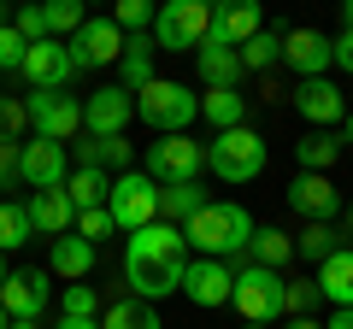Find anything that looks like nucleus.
Segmentation results:
<instances>
[{
  "label": "nucleus",
  "instance_id": "obj_1",
  "mask_svg": "<svg viewBox=\"0 0 353 329\" xmlns=\"http://www.w3.org/2000/svg\"><path fill=\"white\" fill-rule=\"evenodd\" d=\"M183 270H189V241L176 224H148L130 235V259H124V282L136 300H165V294L183 288Z\"/></svg>",
  "mask_w": 353,
  "mask_h": 329
},
{
  "label": "nucleus",
  "instance_id": "obj_2",
  "mask_svg": "<svg viewBox=\"0 0 353 329\" xmlns=\"http://www.w3.org/2000/svg\"><path fill=\"white\" fill-rule=\"evenodd\" d=\"M183 241L201 247V259H236V253H248V241H253V217L236 200H206V212L194 224H183Z\"/></svg>",
  "mask_w": 353,
  "mask_h": 329
},
{
  "label": "nucleus",
  "instance_id": "obj_3",
  "mask_svg": "<svg viewBox=\"0 0 353 329\" xmlns=\"http://www.w3.org/2000/svg\"><path fill=\"white\" fill-rule=\"evenodd\" d=\"M136 118L153 124L159 136H189V124L201 118V94H194L189 83H165V76H153L148 89L136 94Z\"/></svg>",
  "mask_w": 353,
  "mask_h": 329
},
{
  "label": "nucleus",
  "instance_id": "obj_4",
  "mask_svg": "<svg viewBox=\"0 0 353 329\" xmlns=\"http://www.w3.org/2000/svg\"><path fill=\"white\" fill-rule=\"evenodd\" d=\"M206 30H212V6H206V0H171V6L153 12V47L201 53L206 47Z\"/></svg>",
  "mask_w": 353,
  "mask_h": 329
},
{
  "label": "nucleus",
  "instance_id": "obj_5",
  "mask_svg": "<svg viewBox=\"0 0 353 329\" xmlns=\"http://www.w3.org/2000/svg\"><path fill=\"white\" fill-rule=\"evenodd\" d=\"M283 300H289V277L283 270H236V294H230V306H236L248 323H277L283 317Z\"/></svg>",
  "mask_w": 353,
  "mask_h": 329
},
{
  "label": "nucleus",
  "instance_id": "obj_6",
  "mask_svg": "<svg viewBox=\"0 0 353 329\" xmlns=\"http://www.w3.org/2000/svg\"><path fill=\"white\" fill-rule=\"evenodd\" d=\"M106 212H112L118 229H148L159 224V182L148 177V171H124V177H112V194H106Z\"/></svg>",
  "mask_w": 353,
  "mask_h": 329
},
{
  "label": "nucleus",
  "instance_id": "obj_7",
  "mask_svg": "<svg viewBox=\"0 0 353 329\" xmlns=\"http://www.w3.org/2000/svg\"><path fill=\"white\" fill-rule=\"evenodd\" d=\"M206 164H212L224 182H253L265 171V136H253L248 124L241 129H224V136L206 147Z\"/></svg>",
  "mask_w": 353,
  "mask_h": 329
},
{
  "label": "nucleus",
  "instance_id": "obj_8",
  "mask_svg": "<svg viewBox=\"0 0 353 329\" xmlns=\"http://www.w3.org/2000/svg\"><path fill=\"white\" fill-rule=\"evenodd\" d=\"M206 171V147L189 136H159L148 141V177L159 182V189H171V182H194Z\"/></svg>",
  "mask_w": 353,
  "mask_h": 329
},
{
  "label": "nucleus",
  "instance_id": "obj_9",
  "mask_svg": "<svg viewBox=\"0 0 353 329\" xmlns=\"http://www.w3.org/2000/svg\"><path fill=\"white\" fill-rule=\"evenodd\" d=\"M65 47H71V65H77V71H101V65H118V59H124V30H118L112 18H83V30H77Z\"/></svg>",
  "mask_w": 353,
  "mask_h": 329
},
{
  "label": "nucleus",
  "instance_id": "obj_10",
  "mask_svg": "<svg viewBox=\"0 0 353 329\" xmlns=\"http://www.w3.org/2000/svg\"><path fill=\"white\" fill-rule=\"evenodd\" d=\"M30 124H36V136L41 141H71L77 129H83V100H77V94H36L30 89Z\"/></svg>",
  "mask_w": 353,
  "mask_h": 329
},
{
  "label": "nucleus",
  "instance_id": "obj_11",
  "mask_svg": "<svg viewBox=\"0 0 353 329\" xmlns=\"http://www.w3.org/2000/svg\"><path fill=\"white\" fill-rule=\"evenodd\" d=\"M18 76H30V89H36V94H65V89H71V76H77L71 47H65V41H53V36H48V41H36Z\"/></svg>",
  "mask_w": 353,
  "mask_h": 329
},
{
  "label": "nucleus",
  "instance_id": "obj_12",
  "mask_svg": "<svg viewBox=\"0 0 353 329\" xmlns=\"http://www.w3.org/2000/svg\"><path fill=\"white\" fill-rule=\"evenodd\" d=\"M65 177H71V164H65V147L59 141H18V182H30V189H65Z\"/></svg>",
  "mask_w": 353,
  "mask_h": 329
},
{
  "label": "nucleus",
  "instance_id": "obj_13",
  "mask_svg": "<svg viewBox=\"0 0 353 329\" xmlns=\"http://www.w3.org/2000/svg\"><path fill=\"white\" fill-rule=\"evenodd\" d=\"M183 294H189L194 306H206V312H218V306H230V294H236V270H230L224 259H194V265L183 270Z\"/></svg>",
  "mask_w": 353,
  "mask_h": 329
},
{
  "label": "nucleus",
  "instance_id": "obj_14",
  "mask_svg": "<svg viewBox=\"0 0 353 329\" xmlns=\"http://www.w3.org/2000/svg\"><path fill=\"white\" fill-rule=\"evenodd\" d=\"M130 112H136V94H124L118 83H112V89H94L83 100V129H88V136H124Z\"/></svg>",
  "mask_w": 353,
  "mask_h": 329
},
{
  "label": "nucleus",
  "instance_id": "obj_15",
  "mask_svg": "<svg viewBox=\"0 0 353 329\" xmlns=\"http://www.w3.org/2000/svg\"><path fill=\"white\" fill-rule=\"evenodd\" d=\"M259 30H265L259 6H253V0H230V6H212V30H206V41H218V47H248Z\"/></svg>",
  "mask_w": 353,
  "mask_h": 329
},
{
  "label": "nucleus",
  "instance_id": "obj_16",
  "mask_svg": "<svg viewBox=\"0 0 353 329\" xmlns=\"http://www.w3.org/2000/svg\"><path fill=\"white\" fill-rule=\"evenodd\" d=\"M0 306H6V317H41L53 306V288L41 270H12L0 282Z\"/></svg>",
  "mask_w": 353,
  "mask_h": 329
},
{
  "label": "nucleus",
  "instance_id": "obj_17",
  "mask_svg": "<svg viewBox=\"0 0 353 329\" xmlns=\"http://www.w3.org/2000/svg\"><path fill=\"white\" fill-rule=\"evenodd\" d=\"M289 206L306 217V224H330V217L341 212V194L330 177H312V171H301V177L289 182Z\"/></svg>",
  "mask_w": 353,
  "mask_h": 329
},
{
  "label": "nucleus",
  "instance_id": "obj_18",
  "mask_svg": "<svg viewBox=\"0 0 353 329\" xmlns=\"http://www.w3.org/2000/svg\"><path fill=\"white\" fill-rule=\"evenodd\" d=\"M283 65H294L301 83H312V76H324V65H336V47L318 30H289L283 36Z\"/></svg>",
  "mask_w": 353,
  "mask_h": 329
},
{
  "label": "nucleus",
  "instance_id": "obj_19",
  "mask_svg": "<svg viewBox=\"0 0 353 329\" xmlns=\"http://www.w3.org/2000/svg\"><path fill=\"white\" fill-rule=\"evenodd\" d=\"M294 112H301L312 129H330L336 118H347V100H341V89H336V83L312 76V83H301V89H294Z\"/></svg>",
  "mask_w": 353,
  "mask_h": 329
},
{
  "label": "nucleus",
  "instance_id": "obj_20",
  "mask_svg": "<svg viewBox=\"0 0 353 329\" xmlns=\"http://www.w3.org/2000/svg\"><path fill=\"white\" fill-rule=\"evenodd\" d=\"M24 206H30V229H36V235L59 241V235H71V229H77V206L65 200V189H41L36 200H24Z\"/></svg>",
  "mask_w": 353,
  "mask_h": 329
},
{
  "label": "nucleus",
  "instance_id": "obj_21",
  "mask_svg": "<svg viewBox=\"0 0 353 329\" xmlns=\"http://www.w3.org/2000/svg\"><path fill=\"white\" fill-rule=\"evenodd\" d=\"M194 71H201L206 89H236L241 76H248V71H241V53L236 47H218V41H206V47L194 53Z\"/></svg>",
  "mask_w": 353,
  "mask_h": 329
},
{
  "label": "nucleus",
  "instance_id": "obj_22",
  "mask_svg": "<svg viewBox=\"0 0 353 329\" xmlns=\"http://www.w3.org/2000/svg\"><path fill=\"white\" fill-rule=\"evenodd\" d=\"M206 212V189L201 182H171V189H159V224H194V217Z\"/></svg>",
  "mask_w": 353,
  "mask_h": 329
},
{
  "label": "nucleus",
  "instance_id": "obj_23",
  "mask_svg": "<svg viewBox=\"0 0 353 329\" xmlns=\"http://www.w3.org/2000/svg\"><path fill=\"white\" fill-rule=\"evenodd\" d=\"M153 53H159V47L141 41V36L124 41V59H118V89H124V94H141L153 83Z\"/></svg>",
  "mask_w": 353,
  "mask_h": 329
},
{
  "label": "nucleus",
  "instance_id": "obj_24",
  "mask_svg": "<svg viewBox=\"0 0 353 329\" xmlns=\"http://www.w3.org/2000/svg\"><path fill=\"white\" fill-rule=\"evenodd\" d=\"M294 259V235L289 229H253V241H248V265H259V270H283Z\"/></svg>",
  "mask_w": 353,
  "mask_h": 329
},
{
  "label": "nucleus",
  "instance_id": "obj_25",
  "mask_svg": "<svg viewBox=\"0 0 353 329\" xmlns=\"http://www.w3.org/2000/svg\"><path fill=\"white\" fill-rule=\"evenodd\" d=\"M318 288H324V300H336V312L353 306V247H341L318 265Z\"/></svg>",
  "mask_w": 353,
  "mask_h": 329
},
{
  "label": "nucleus",
  "instance_id": "obj_26",
  "mask_svg": "<svg viewBox=\"0 0 353 329\" xmlns=\"http://www.w3.org/2000/svg\"><path fill=\"white\" fill-rule=\"evenodd\" d=\"M294 153H301V171L330 177V164L341 159V136H330V129H306V136L294 141Z\"/></svg>",
  "mask_w": 353,
  "mask_h": 329
},
{
  "label": "nucleus",
  "instance_id": "obj_27",
  "mask_svg": "<svg viewBox=\"0 0 353 329\" xmlns=\"http://www.w3.org/2000/svg\"><path fill=\"white\" fill-rule=\"evenodd\" d=\"M201 118L224 136V129H241V118H248V100H241L236 89H206L201 94Z\"/></svg>",
  "mask_w": 353,
  "mask_h": 329
},
{
  "label": "nucleus",
  "instance_id": "obj_28",
  "mask_svg": "<svg viewBox=\"0 0 353 329\" xmlns=\"http://www.w3.org/2000/svg\"><path fill=\"white\" fill-rule=\"evenodd\" d=\"M88 270H94V247H88L83 235H59V241H53V277L83 282Z\"/></svg>",
  "mask_w": 353,
  "mask_h": 329
},
{
  "label": "nucleus",
  "instance_id": "obj_29",
  "mask_svg": "<svg viewBox=\"0 0 353 329\" xmlns=\"http://www.w3.org/2000/svg\"><path fill=\"white\" fill-rule=\"evenodd\" d=\"M283 36H289V30L271 18V24H265L259 36L248 41V47H236V53H241V71H271V65L283 59Z\"/></svg>",
  "mask_w": 353,
  "mask_h": 329
},
{
  "label": "nucleus",
  "instance_id": "obj_30",
  "mask_svg": "<svg viewBox=\"0 0 353 329\" xmlns=\"http://www.w3.org/2000/svg\"><path fill=\"white\" fill-rule=\"evenodd\" d=\"M106 194H112V177H106V171H71V177H65V200H71L77 212L106 206Z\"/></svg>",
  "mask_w": 353,
  "mask_h": 329
},
{
  "label": "nucleus",
  "instance_id": "obj_31",
  "mask_svg": "<svg viewBox=\"0 0 353 329\" xmlns=\"http://www.w3.org/2000/svg\"><path fill=\"white\" fill-rule=\"evenodd\" d=\"M101 329H159V312L148 300H136V294H124V300H112L101 312Z\"/></svg>",
  "mask_w": 353,
  "mask_h": 329
},
{
  "label": "nucleus",
  "instance_id": "obj_32",
  "mask_svg": "<svg viewBox=\"0 0 353 329\" xmlns=\"http://www.w3.org/2000/svg\"><path fill=\"white\" fill-rule=\"evenodd\" d=\"M330 253H341V229H336V224H306L301 235H294V259H312V265H324Z\"/></svg>",
  "mask_w": 353,
  "mask_h": 329
},
{
  "label": "nucleus",
  "instance_id": "obj_33",
  "mask_svg": "<svg viewBox=\"0 0 353 329\" xmlns=\"http://www.w3.org/2000/svg\"><path fill=\"white\" fill-rule=\"evenodd\" d=\"M30 235H36V229H30V206L24 200H0V253L24 247Z\"/></svg>",
  "mask_w": 353,
  "mask_h": 329
},
{
  "label": "nucleus",
  "instance_id": "obj_34",
  "mask_svg": "<svg viewBox=\"0 0 353 329\" xmlns=\"http://www.w3.org/2000/svg\"><path fill=\"white\" fill-rule=\"evenodd\" d=\"M59 306H65L59 317H83V323H94V312H101V294H94V282H71Z\"/></svg>",
  "mask_w": 353,
  "mask_h": 329
},
{
  "label": "nucleus",
  "instance_id": "obj_35",
  "mask_svg": "<svg viewBox=\"0 0 353 329\" xmlns=\"http://www.w3.org/2000/svg\"><path fill=\"white\" fill-rule=\"evenodd\" d=\"M324 300V288H318V277L306 282H289V300H283V317H312V306Z\"/></svg>",
  "mask_w": 353,
  "mask_h": 329
},
{
  "label": "nucleus",
  "instance_id": "obj_36",
  "mask_svg": "<svg viewBox=\"0 0 353 329\" xmlns=\"http://www.w3.org/2000/svg\"><path fill=\"white\" fill-rule=\"evenodd\" d=\"M24 129H30V106L12 100V94H0V141H12V147H18Z\"/></svg>",
  "mask_w": 353,
  "mask_h": 329
},
{
  "label": "nucleus",
  "instance_id": "obj_37",
  "mask_svg": "<svg viewBox=\"0 0 353 329\" xmlns=\"http://www.w3.org/2000/svg\"><path fill=\"white\" fill-rule=\"evenodd\" d=\"M77 30H83V6L77 0H53L48 6V36L59 41V36H77Z\"/></svg>",
  "mask_w": 353,
  "mask_h": 329
},
{
  "label": "nucleus",
  "instance_id": "obj_38",
  "mask_svg": "<svg viewBox=\"0 0 353 329\" xmlns=\"http://www.w3.org/2000/svg\"><path fill=\"white\" fill-rule=\"evenodd\" d=\"M12 30L30 41V47L48 41V6H18V12H12Z\"/></svg>",
  "mask_w": 353,
  "mask_h": 329
},
{
  "label": "nucleus",
  "instance_id": "obj_39",
  "mask_svg": "<svg viewBox=\"0 0 353 329\" xmlns=\"http://www.w3.org/2000/svg\"><path fill=\"white\" fill-rule=\"evenodd\" d=\"M112 212H106V206H94V212H77V229H71V235H83L88 241V247H94V241H101V235H112Z\"/></svg>",
  "mask_w": 353,
  "mask_h": 329
},
{
  "label": "nucleus",
  "instance_id": "obj_40",
  "mask_svg": "<svg viewBox=\"0 0 353 329\" xmlns=\"http://www.w3.org/2000/svg\"><path fill=\"white\" fill-rule=\"evenodd\" d=\"M24 59H30V41L6 24V30H0V71H24Z\"/></svg>",
  "mask_w": 353,
  "mask_h": 329
},
{
  "label": "nucleus",
  "instance_id": "obj_41",
  "mask_svg": "<svg viewBox=\"0 0 353 329\" xmlns=\"http://www.w3.org/2000/svg\"><path fill=\"white\" fill-rule=\"evenodd\" d=\"M112 24H118V30H130V36H136V30H148V24H153V6H148V0H118V12H112Z\"/></svg>",
  "mask_w": 353,
  "mask_h": 329
},
{
  "label": "nucleus",
  "instance_id": "obj_42",
  "mask_svg": "<svg viewBox=\"0 0 353 329\" xmlns=\"http://www.w3.org/2000/svg\"><path fill=\"white\" fill-rule=\"evenodd\" d=\"M94 147H101V164H112L118 177L130 171V141L124 136H94Z\"/></svg>",
  "mask_w": 353,
  "mask_h": 329
},
{
  "label": "nucleus",
  "instance_id": "obj_43",
  "mask_svg": "<svg viewBox=\"0 0 353 329\" xmlns=\"http://www.w3.org/2000/svg\"><path fill=\"white\" fill-rule=\"evenodd\" d=\"M12 182H18V147L0 141V189H12Z\"/></svg>",
  "mask_w": 353,
  "mask_h": 329
},
{
  "label": "nucleus",
  "instance_id": "obj_44",
  "mask_svg": "<svg viewBox=\"0 0 353 329\" xmlns=\"http://www.w3.org/2000/svg\"><path fill=\"white\" fill-rule=\"evenodd\" d=\"M330 47H336V65H341V71H353V30H341Z\"/></svg>",
  "mask_w": 353,
  "mask_h": 329
},
{
  "label": "nucleus",
  "instance_id": "obj_45",
  "mask_svg": "<svg viewBox=\"0 0 353 329\" xmlns=\"http://www.w3.org/2000/svg\"><path fill=\"white\" fill-rule=\"evenodd\" d=\"M324 329H353V306H341V312H330Z\"/></svg>",
  "mask_w": 353,
  "mask_h": 329
},
{
  "label": "nucleus",
  "instance_id": "obj_46",
  "mask_svg": "<svg viewBox=\"0 0 353 329\" xmlns=\"http://www.w3.org/2000/svg\"><path fill=\"white\" fill-rule=\"evenodd\" d=\"M53 329H101V317H94V323H83V317H59Z\"/></svg>",
  "mask_w": 353,
  "mask_h": 329
},
{
  "label": "nucleus",
  "instance_id": "obj_47",
  "mask_svg": "<svg viewBox=\"0 0 353 329\" xmlns=\"http://www.w3.org/2000/svg\"><path fill=\"white\" fill-rule=\"evenodd\" d=\"M289 329H324L318 317H289Z\"/></svg>",
  "mask_w": 353,
  "mask_h": 329
},
{
  "label": "nucleus",
  "instance_id": "obj_48",
  "mask_svg": "<svg viewBox=\"0 0 353 329\" xmlns=\"http://www.w3.org/2000/svg\"><path fill=\"white\" fill-rule=\"evenodd\" d=\"M12 329H41V317H12Z\"/></svg>",
  "mask_w": 353,
  "mask_h": 329
},
{
  "label": "nucleus",
  "instance_id": "obj_49",
  "mask_svg": "<svg viewBox=\"0 0 353 329\" xmlns=\"http://www.w3.org/2000/svg\"><path fill=\"white\" fill-rule=\"evenodd\" d=\"M341 24H347V30H353V0H347V6H341Z\"/></svg>",
  "mask_w": 353,
  "mask_h": 329
},
{
  "label": "nucleus",
  "instance_id": "obj_50",
  "mask_svg": "<svg viewBox=\"0 0 353 329\" xmlns=\"http://www.w3.org/2000/svg\"><path fill=\"white\" fill-rule=\"evenodd\" d=\"M341 217H347V235H353V206H341Z\"/></svg>",
  "mask_w": 353,
  "mask_h": 329
},
{
  "label": "nucleus",
  "instance_id": "obj_51",
  "mask_svg": "<svg viewBox=\"0 0 353 329\" xmlns=\"http://www.w3.org/2000/svg\"><path fill=\"white\" fill-rule=\"evenodd\" d=\"M0 329H12V317H6V306H0Z\"/></svg>",
  "mask_w": 353,
  "mask_h": 329
},
{
  "label": "nucleus",
  "instance_id": "obj_52",
  "mask_svg": "<svg viewBox=\"0 0 353 329\" xmlns=\"http://www.w3.org/2000/svg\"><path fill=\"white\" fill-rule=\"evenodd\" d=\"M6 277H12V270H6V253H0V282H6Z\"/></svg>",
  "mask_w": 353,
  "mask_h": 329
},
{
  "label": "nucleus",
  "instance_id": "obj_53",
  "mask_svg": "<svg viewBox=\"0 0 353 329\" xmlns=\"http://www.w3.org/2000/svg\"><path fill=\"white\" fill-rule=\"evenodd\" d=\"M347 147H353V112H347Z\"/></svg>",
  "mask_w": 353,
  "mask_h": 329
},
{
  "label": "nucleus",
  "instance_id": "obj_54",
  "mask_svg": "<svg viewBox=\"0 0 353 329\" xmlns=\"http://www.w3.org/2000/svg\"><path fill=\"white\" fill-rule=\"evenodd\" d=\"M6 24H12V18H6V6H0V30H6Z\"/></svg>",
  "mask_w": 353,
  "mask_h": 329
},
{
  "label": "nucleus",
  "instance_id": "obj_55",
  "mask_svg": "<svg viewBox=\"0 0 353 329\" xmlns=\"http://www.w3.org/2000/svg\"><path fill=\"white\" fill-rule=\"evenodd\" d=\"M248 329H271V323H248Z\"/></svg>",
  "mask_w": 353,
  "mask_h": 329
}]
</instances>
